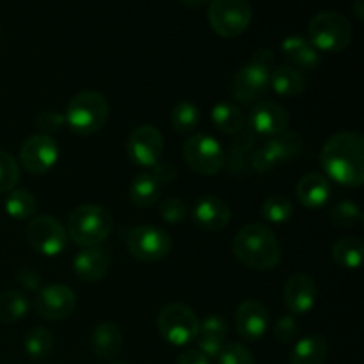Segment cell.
<instances>
[{
	"label": "cell",
	"instance_id": "obj_1",
	"mask_svg": "<svg viewBox=\"0 0 364 364\" xmlns=\"http://www.w3.org/2000/svg\"><path fill=\"white\" fill-rule=\"evenodd\" d=\"M320 164L327 176L348 188L364 181V141L355 132H340L323 144Z\"/></svg>",
	"mask_w": 364,
	"mask_h": 364
},
{
	"label": "cell",
	"instance_id": "obj_2",
	"mask_svg": "<svg viewBox=\"0 0 364 364\" xmlns=\"http://www.w3.org/2000/svg\"><path fill=\"white\" fill-rule=\"evenodd\" d=\"M233 252L238 262L252 270H270L281 259L279 240L274 231L262 223H251L238 231Z\"/></svg>",
	"mask_w": 364,
	"mask_h": 364
},
{
	"label": "cell",
	"instance_id": "obj_3",
	"mask_svg": "<svg viewBox=\"0 0 364 364\" xmlns=\"http://www.w3.org/2000/svg\"><path fill=\"white\" fill-rule=\"evenodd\" d=\"M274 55L270 50L255 52L249 64L237 71L233 80V98L242 105H255L262 102L270 87V68Z\"/></svg>",
	"mask_w": 364,
	"mask_h": 364
},
{
	"label": "cell",
	"instance_id": "obj_4",
	"mask_svg": "<svg viewBox=\"0 0 364 364\" xmlns=\"http://www.w3.org/2000/svg\"><path fill=\"white\" fill-rule=\"evenodd\" d=\"M112 230V215L98 205H80L70 213L68 235L80 247H98Z\"/></svg>",
	"mask_w": 364,
	"mask_h": 364
},
{
	"label": "cell",
	"instance_id": "obj_5",
	"mask_svg": "<svg viewBox=\"0 0 364 364\" xmlns=\"http://www.w3.org/2000/svg\"><path fill=\"white\" fill-rule=\"evenodd\" d=\"M308 41L322 52H343L352 41L350 21L338 11H320L308 25Z\"/></svg>",
	"mask_w": 364,
	"mask_h": 364
},
{
	"label": "cell",
	"instance_id": "obj_6",
	"mask_svg": "<svg viewBox=\"0 0 364 364\" xmlns=\"http://www.w3.org/2000/svg\"><path fill=\"white\" fill-rule=\"evenodd\" d=\"M109 119V103L100 92L82 91L68 103L64 121L78 135H91L102 130Z\"/></svg>",
	"mask_w": 364,
	"mask_h": 364
},
{
	"label": "cell",
	"instance_id": "obj_7",
	"mask_svg": "<svg viewBox=\"0 0 364 364\" xmlns=\"http://www.w3.org/2000/svg\"><path fill=\"white\" fill-rule=\"evenodd\" d=\"M159 331L167 343L185 347L199 334V318L194 309L181 302L164 306L159 315Z\"/></svg>",
	"mask_w": 364,
	"mask_h": 364
},
{
	"label": "cell",
	"instance_id": "obj_8",
	"mask_svg": "<svg viewBox=\"0 0 364 364\" xmlns=\"http://www.w3.org/2000/svg\"><path fill=\"white\" fill-rule=\"evenodd\" d=\"M252 9L249 0H212L208 20L220 38H238L249 27Z\"/></svg>",
	"mask_w": 364,
	"mask_h": 364
},
{
	"label": "cell",
	"instance_id": "obj_9",
	"mask_svg": "<svg viewBox=\"0 0 364 364\" xmlns=\"http://www.w3.org/2000/svg\"><path fill=\"white\" fill-rule=\"evenodd\" d=\"M127 247L130 255L141 262H160L171 252L173 240L162 228L142 224L128 231Z\"/></svg>",
	"mask_w": 364,
	"mask_h": 364
},
{
	"label": "cell",
	"instance_id": "obj_10",
	"mask_svg": "<svg viewBox=\"0 0 364 364\" xmlns=\"http://www.w3.org/2000/svg\"><path fill=\"white\" fill-rule=\"evenodd\" d=\"M302 149V135L299 132H283L263 142L251 156L252 169L258 173L272 171L276 166L295 159Z\"/></svg>",
	"mask_w": 364,
	"mask_h": 364
},
{
	"label": "cell",
	"instance_id": "obj_11",
	"mask_svg": "<svg viewBox=\"0 0 364 364\" xmlns=\"http://www.w3.org/2000/svg\"><path fill=\"white\" fill-rule=\"evenodd\" d=\"M183 156L192 171L205 176H213L224 166V149L219 141L206 134H196L183 144Z\"/></svg>",
	"mask_w": 364,
	"mask_h": 364
},
{
	"label": "cell",
	"instance_id": "obj_12",
	"mask_svg": "<svg viewBox=\"0 0 364 364\" xmlns=\"http://www.w3.org/2000/svg\"><path fill=\"white\" fill-rule=\"evenodd\" d=\"M164 153V137L153 124L134 128L127 139V155L137 167L153 169Z\"/></svg>",
	"mask_w": 364,
	"mask_h": 364
},
{
	"label": "cell",
	"instance_id": "obj_13",
	"mask_svg": "<svg viewBox=\"0 0 364 364\" xmlns=\"http://www.w3.org/2000/svg\"><path fill=\"white\" fill-rule=\"evenodd\" d=\"M27 240L43 256H59L68 245L66 228L50 215H39L27 226Z\"/></svg>",
	"mask_w": 364,
	"mask_h": 364
},
{
	"label": "cell",
	"instance_id": "obj_14",
	"mask_svg": "<svg viewBox=\"0 0 364 364\" xmlns=\"http://www.w3.org/2000/svg\"><path fill=\"white\" fill-rule=\"evenodd\" d=\"M245 121L249 123V130L252 135L270 139L288 130L290 114L281 103L274 102V100H262L252 105Z\"/></svg>",
	"mask_w": 364,
	"mask_h": 364
},
{
	"label": "cell",
	"instance_id": "obj_15",
	"mask_svg": "<svg viewBox=\"0 0 364 364\" xmlns=\"http://www.w3.org/2000/svg\"><path fill=\"white\" fill-rule=\"evenodd\" d=\"M59 159V146L48 135H32L21 144L20 164L31 174H45Z\"/></svg>",
	"mask_w": 364,
	"mask_h": 364
},
{
	"label": "cell",
	"instance_id": "obj_16",
	"mask_svg": "<svg viewBox=\"0 0 364 364\" xmlns=\"http://www.w3.org/2000/svg\"><path fill=\"white\" fill-rule=\"evenodd\" d=\"M77 308V297L73 290L64 284H48L43 290H39L36 297V309L39 315L50 322H59L73 315Z\"/></svg>",
	"mask_w": 364,
	"mask_h": 364
},
{
	"label": "cell",
	"instance_id": "obj_17",
	"mask_svg": "<svg viewBox=\"0 0 364 364\" xmlns=\"http://www.w3.org/2000/svg\"><path fill=\"white\" fill-rule=\"evenodd\" d=\"M318 290L316 283L308 274H294L288 277L283 288V301L291 315H306L316 304Z\"/></svg>",
	"mask_w": 364,
	"mask_h": 364
},
{
	"label": "cell",
	"instance_id": "obj_18",
	"mask_svg": "<svg viewBox=\"0 0 364 364\" xmlns=\"http://www.w3.org/2000/svg\"><path fill=\"white\" fill-rule=\"evenodd\" d=\"M269 309L259 301H244L235 313V327L247 341H258L269 329Z\"/></svg>",
	"mask_w": 364,
	"mask_h": 364
},
{
	"label": "cell",
	"instance_id": "obj_19",
	"mask_svg": "<svg viewBox=\"0 0 364 364\" xmlns=\"http://www.w3.org/2000/svg\"><path fill=\"white\" fill-rule=\"evenodd\" d=\"M192 219L201 230L220 231L230 224L231 210L224 199L217 196H203L192 208Z\"/></svg>",
	"mask_w": 364,
	"mask_h": 364
},
{
	"label": "cell",
	"instance_id": "obj_20",
	"mask_svg": "<svg viewBox=\"0 0 364 364\" xmlns=\"http://www.w3.org/2000/svg\"><path fill=\"white\" fill-rule=\"evenodd\" d=\"M333 196V185L329 178L318 173H309L297 183V199L304 208L320 210L329 203Z\"/></svg>",
	"mask_w": 364,
	"mask_h": 364
},
{
	"label": "cell",
	"instance_id": "obj_21",
	"mask_svg": "<svg viewBox=\"0 0 364 364\" xmlns=\"http://www.w3.org/2000/svg\"><path fill=\"white\" fill-rule=\"evenodd\" d=\"M109 256L100 247H87L75 256L73 269L77 277H80L85 283H96L105 277L109 272Z\"/></svg>",
	"mask_w": 364,
	"mask_h": 364
},
{
	"label": "cell",
	"instance_id": "obj_22",
	"mask_svg": "<svg viewBox=\"0 0 364 364\" xmlns=\"http://www.w3.org/2000/svg\"><path fill=\"white\" fill-rule=\"evenodd\" d=\"M91 348L96 358L109 361L123 348V333L114 322H102L91 334Z\"/></svg>",
	"mask_w": 364,
	"mask_h": 364
},
{
	"label": "cell",
	"instance_id": "obj_23",
	"mask_svg": "<svg viewBox=\"0 0 364 364\" xmlns=\"http://www.w3.org/2000/svg\"><path fill=\"white\" fill-rule=\"evenodd\" d=\"M281 52L287 60H290V66L301 68V70H313L318 64V50L301 36H288L281 45Z\"/></svg>",
	"mask_w": 364,
	"mask_h": 364
},
{
	"label": "cell",
	"instance_id": "obj_24",
	"mask_svg": "<svg viewBox=\"0 0 364 364\" xmlns=\"http://www.w3.org/2000/svg\"><path fill=\"white\" fill-rule=\"evenodd\" d=\"M329 352L326 338L320 334L306 336L294 345L290 354L291 364H323Z\"/></svg>",
	"mask_w": 364,
	"mask_h": 364
},
{
	"label": "cell",
	"instance_id": "obj_25",
	"mask_svg": "<svg viewBox=\"0 0 364 364\" xmlns=\"http://www.w3.org/2000/svg\"><path fill=\"white\" fill-rule=\"evenodd\" d=\"M270 87L283 98H294L304 91V77L297 68L283 64L270 71Z\"/></svg>",
	"mask_w": 364,
	"mask_h": 364
},
{
	"label": "cell",
	"instance_id": "obj_26",
	"mask_svg": "<svg viewBox=\"0 0 364 364\" xmlns=\"http://www.w3.org/2000/svg\"><path fill=\"white\" fill-rule=\"evenodd\" d=\"M212 123L223 134H240L245 128V114L237 103L220 102L212 109Z\"/></svg>",
	"mask_w": 364,
	"mask_h": 364
},
{
	"label": "cell",
	"instance_id": "obj_27",
	"mask_svg": "<svg viewBox=\"0 0 364 364\" xmlns=\"http://www.w3.org/2000/svg\"><path fill=\"white\" fill-rule=\"evenodd\" d=\"M162 194V183L153 176V173H141L134 178L130 187V199L139 208H148L155 205Z\"/></svg>",
	"mask_w": 364,
	"mask_h": 364
},
{
	"label": "cell",
	"instance_id": "obj_28",
	"mask_svg": "<svg viewBox=\"0 0 364 364\" xmlns=\"http://www.w3.org/2000/svg\"><path fill=\"white\" fill-rule=\"evenodd\" d=\"M333 259L347 270H355L361 267L364 256V245L358 237H345L333 245Z\"/></svg>",
	"mask_w": 364,
	"mask_h": 364
},
{
	"label": "cell",
	"instance_id": "obj_29",
	"mask_svg": "<svg viewBox=\"0 0 364 364\" xmlns=\"http://www.w3.org/2000/svg\"><path fill=\"white\" fill-rule=\"evenodd\" d=\"M4 208H6L7 215H11L13 219L25 220L31 219L32 215L38 210V201L32 196V192L25 191V188H16V191H11L7 194L6 201H4Z\"/></svg>",
	"mask_w": 364,
	"mask_h": 364
},
{
	"label": "cell",
	"instance_id": "obj_30",
	"mask_svg": "<svg viewBox=\"0 0 364 364\" xmlns=\"http://www.w3.org/2000/svg\"><path fill=\"white\" fill-rule=\"evenodd\" d=\"M28 311V299L21 291L9 290L0 294V322L13 323Z\"/></svg>",
	"mask_w": 364,
	"mask_h": 364
},
{
	"label": "cell",
	"instance_id": "obj_31",
	"mask_svg": "<svg viewBox=\"0 0 364 364\" xmlns=\"http://www.w3.org/2000/svg\"><path fill=\"white\" fill-rule=\"evenodd\" d=\"M294 203L288 196L274 194L267 198V201L262 206L263 219L269 224H284L294 217Z\"/></svg>",
	"mask_w": 364,
	"mask_h": 364
},
{
	"label": "cell",
	"instance_id": "obj_32",
	"mask_svg": "<svg viewBox=\"0 0 364 364\" xmlns=\"http://www.w3.org/2000/svg\"><path fill=\"white\" fill-rule=\"evenodd\" d=\"M25 352L28 358L41 361V359L48 358L53 350V334L45 327H34L25 336Z\"/></svg>",
	"mask_w": 364,
	"mask_h": 364
},
{
	"label": "cell",
	"instance_id": "obj_33",
	"mask_svg": "<svg viewBox=\"0 0 364 364\" xmlns=\"http://www.w3.org/2000/svg\"><path fill=\"white\" fill-rule=\"evenodd\" d=\"M199 119H201V112H199L198 105L188 100L176 103L171 112V123H173L174 130L181 132V134H188L194 128H198Z\"/></svg>",
	"mask_w": 364,
	"mask_h": 364
},
{
	"label": "cell",
	"instance_id": "obj_34",
	"mask_svg": "<svg viewBox=\"0 0 364 364\" xmlns=\"http://www.w3.org/2000/svg\"><path fill=\"white\" fill-rule=\"evenodd\" d=\"M331 220L336 224L338 228H354L361 223L363 213L355 203L352 201H340L334 205L329 212Z\"/></svg>",
	"mask_w": 364,
	"mask_h": 364
},
{
	"label": "cell",
	"instance_id": "obj_35",
	"mask_svg": "<svg viewBox=\"0 0 364 364\" xmlns=\"http://www.w3.org/2000/svg\"><path fill=\"white\" fill-rule=\"evenodd\" d=\"M20 180V166L6 151H0V194L11 192Z\"/></svg>",
	"mask_w": 364,
	"mask_h": 364
},
{
	"label": "cell",
	"instance_id": "obj_36",
	"mask_svg": "<svg viewBox=\"0 0 364 364\" xmlns=\"http://www.w3.org/2000/svg\"><path fill=\"white\" fill-rule=\"evenodd\" d=\"M217 364H255V355L244 345L228 343L217 358Z\"/></svg>",
	"mask_w": 364,
	"mask_h": 364
},
{
	"label": "cell",
	"instance_id": "obj_37",
	"mask_svg": "<svg viewBox=\"0 0 364 364\" xmlns=\"http://www.w3.org/2000/svg\"><path fill=\"white\" fill-rule=\"evenodd\" d=\"M162 219L169 224H180L183 223L187 217L188 208L180 198H169L162 203Z\"/></svg>",
	"mask_w": 364,
	"mask_h": 364
},
{
	"label": "cell",
	"instance_id": "obj_38",
	"mask_svg": "<svg viewBox=\"0 0 364 364\" xmlns=\"http://www.w3.org/2000/svg\"><path fill=\"white\" fill-rule=\"evenodd\" d=\"M274 334H276V340L283 345L294 341L299 334L297 318L294 315H284L283 318L277 320L276 327H274Z\"/></svg>",
	"mask_w": 364,
	"mask_h": 364
},
{
	"label": "cell",
	"instance_id": "obj_39",
	"mask_svg": "<svg viewBox=\"0 0 364 364\" xmlns=\"http://www.w3.org/2000/svg\"><path fill=\"white\" fill-rule=\"evenodd\" d=\"M199 334H206V336H213L226 341L228 334H230V327H228L226 320L220 318V316H208L203 322H199Z\"/></svg>",
	"mask_w": 364,
	"mask_h": 364
},
{
	"label": "cell",
	"instance_id": "obj_40",
	"mask_svg": "<svg viewBox=\"0 0 364 364\" xmlns=\"http://www.w3.org/2000/svg\"><path fill=\"white\" fill-rule=\"evenodd\" d=\"M226 341L219 340V338L206 336V334H198V350L205 354L208 359H217L223 352Z\"/></svg>",
	"mask_w": 364,
	"mask_h": 364
},
{
	"label": "cell",
	"instance_id": "obj_41",
	"mask_svg": "<svg viewBox=\"0 0 364 364\" xmlns=\"http://www.w3.org/2000/svg\"><path fill=\"white\" fill-rule=\"evenodd\" d=\"M36 123H38V127L41 128V130L55 132L59 130L66 121H64L63 114L55 112V110H43V112L38 114V117H36Z\"/></svg>",
	"mask_w": 364,
	"mask_h": 364
},
{
	"label": "cell",
	"instance_id": "obj_42",
	"mask_svg": "<svg viewBox=\"0 0 364 364\" xmlns=\"http://www.w3.org/2000/svg\"><path fill=\"white\" fill-rule=\"evenodd\" d=\"M153 176L156 178V180L160 181V183H171V181L176 178V169H174L173 164L166 162V164H156L155 167H153Z\"/></svg>",
	"mask_w": 364,
	"mask_h": 364
},
{
	"label": "cell",
	"instance_id": "obj_43",
	"mask_svg": "<svg viewBox=\"0 0 364 364\" xmlns=\"http://www.w3.org/2000/svg\"><path fill=\"white\" fill-rule=\"evenodd\" d=\"M16 277L27 290L36 291L39 288V274L34 272L32 269H21L20 272L16 274Z\"/></svg>",
	"mask_w": 364,
	"mask_h": 364
},
{
	"label": "cell",
	"instance_id": "obj_44",
	"mask_svg": "<svg viewBox=\"0 0 364 364\" xmlns=\"http://www.w3.org/2000/svg\"><path fill=\"white\" fill-rule=\"evenodd\" d=\"M176 364H210V359L205 354H201L198 348H191L176 359Z\"/></svg>",
	"mask_w": 364,
	"mask_h": 364
},
{
	"label": "cell",
	"instance_id": "obj_45",
	"mask_svg": "<svg viewBox=\"0 0 364 364\" xmlns=\"http://www.w3.org/2000/svg\"><path fill=\"white\" fill-rule=\"evenodd\" d=\"M181 4H183L185 7H188V9H199V7L205 6L208 0H180Z\"/></svg>",
	"mask_w": 364,
	"mask_h": 364
},
{
	"label": "cell",
	"instance_id": "obj_46",
	"mask_svg": "<svg viewBox=\"0 0 364 364\" xmlns=\"http://www.w3.org/2000/svg\"><path fill=\"white\" fill-rule=\"evenodd\" d=\"M355 13H358V18L359 20H363V0H355Z\"/></svg>",
	"mask_w": 364,
	"mask_h": 364
},
{
	"label": "cell",
	"instance_id": "obj_47",
	"mask_svg": "<svg viewBox=\"0 0 364 364\" xmlns=\"http://www.w3.org/2000/svg\"><path fill=\"white\" fill-rule=\"evenodd\" d=\"M110 364H127V363H110Z\"/></svg>",
	"mask_w": 364,
	"mask_h": 364
},
{
	"label": "cell",
	"instance_id": "obj_48",
	"mask_svg": "<svg viewBox=\"0 0 364 364\" xmlns=\"http://www.w3.org/2000/svg\"><path fill=\"white\" fill-rule=\"evenodd\" d=\"M0 36H2V32H0Z\"/></svg>",
	"mask_w": 364,
	"mask_h": 364
}]
</instances>
